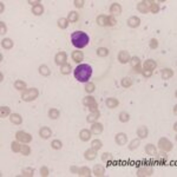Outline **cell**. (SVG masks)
I'll list each match as a JSON object with an SVG mask.
<instances>
[{
    "label": "cell",
    "mask_w": 177,
    "mask_h": 177,
    "mask_svg": "<svg viewBox=\"0 0 177 177\" xmlns=\"http://www.w3.org/2000/svg\"><path fill=\"white\" fill-rule=\"evenodd\" d=\"M75 78L80 83H88L92 76V67L88 64H80L75 68Z\"/></svg>",
    "instance_id": "6da1fadb"
},
{
    "label": "cell",
    "mask_w": 177,
    "mask_h": 177,
    "mask_svg": "<svg viewBox=\"0 0 177 177\" xmlns=\"http://www.w3.org/2000/svg\"><path fill=\"white\" fill-rule=\"evenodd\" d=\"M71 42H72V45L78 50L84 48L90 43V37L88 33L83 31H75L73 33H71Z\"/></svg>",
    "instance_id": "7a4b0ae2"
},
{
    "label": "cell",
    "mask_w": 177,
    "mask_h": 177,
    "mask_svg": "<svg viewBox=\"0 0 177 177\" xmlns=\"http://www.w3.org/2000/svg\"><path fill=\"white\" fill-rule=\"evenodd\" d=\"M39 96V91L38 88H26L25 91H22V99L24 102H33L38 98Z\"/></svg>",
    "instance_id": "3957f363"
},
{
    "label": "cell",
    "mask_w": 177,
    "mask_h": 177,
    "mask_svg": "<svg viewBox=\"0 0 177 177\" xmlns=\"http://www.w3.org/2000/svg\"><path fill=\"white\" fill-rule=\"evenodd\" d=\"M83 104H84L86 108H88V110L91 111V112L98 111V104H97V102H96V98L92 97V96L85 97V98L83 99Z\"/></svg>",
    "instance_id": "277c9868"
},
{
    "label": "cell",
    "mask_w": 177,
    "mask_h": 177,
    "mask_svg": "<svg viewBox=\"0 0 177 177\" xmlns=\"http://www.w3.org/2000/svg\"><path fill=\"white\" fill-rule=\"evenodd\" d=\"M158 148L162 150V151H164V152H168V151H171L172 150V148H174V144L171 143L168 138H161L159 141H158Z\"/></svg>",
    "instance_id": "5b68a950"
},
{
    "label": "cell",
    "mask_w": 177,
    "mask_h": 177,
    "mask_svg": "<svg viewBox=\"0 0 177 177\" xmlns=\"http://www.w3.org/2000/svg\"><path fill=\"white\" fill-rule=\"evenodd\" d=\"M15 138L17 141H19L20 143L24 144H28L32 141V136L30 133L25 132V131H17L15 132Z\"/></svg>",
    "instance_id": "8992f818"
},
{
    "label": "cell",
    "mask_w": 177,
    "mask_h": 177,
    "mask_svg": "<svg viewBox=\"0 0 177 177\" xmlns=\"http://www.w3.org/2000/svg\"><path fill=\"white\" fill-rule=\"evenodd\" d=\"M55 62L57 65H64V64H66L67 63V55L66 52H64V51H60V52H58L55 57Z\"/></svg>",
    "instance_id": "52a82bcc"
},
{
    "label": "cell",
    "mask_w": 177,
    "mask_h": 177,
    "mask_svg": "<svg viewBox=\"0 0 177 177\" xmlns=\"http://www.w3.org/2000/svg\"><path fill=\"white\" fill-rule=\"evenodd\" d=\"M130 59H131V55H130V53L128 51H125V50H123V51H121L118 53V62L121 64H128V63H130Z\"/></svg>",
    "instance_id": "ba28073f"
},
{
    "label": "cell",
    "mask_w": 177,
    "mask_h": 177,
    "mask_svg": "<svg viewBox=\"0 0 177 177\" xmlns=\"http://www.w3.org/2000/svg\"><path fill=\"white\" fill-rule=\"evenodd\" d=\"M154 174V169L151 166H145V168H139L137 170V175L139 177H145V176H151Z\"/></svg>",
    "instance_id": "9c48e42d"
},
{
    "label": "cell",
    "mask_w": 177,
    "mask_h": 177,
    "mask_svg": "<svg viewBox=\"0 0 177 177\" xmlns=\"http://www.w3.org/2000/svg\"><path fill=\"white\" fill-rule=\"evenodd\" d=\"M115 142L117 143V145H125V144L128 143V136H126V133L124 132H119L116 135V137H115Z\"/></svg>",
    "instance_id": "30bf717a"
},
{
    "label": "cell",
    "mask_w": 177,
    "mask_h": 177,
    "mask_svg": "<svg viewBox=\"0 0 177 177\" xmlns=\"http://www.w3.org/2000/svg\"><path fill=\"white\" fill-rule=\"evenodd\" d=\"M149 8H150V1H139L138 4H137V10L141 12V13H148L149 11Z\"/></svg>",
    "instance_id": "8fae6325"
},
{
    "label": "cell",
    "mask_w": 177,
    "mask_h": 177,
    "mask_svg": "<svg viewBox=\"0 0 177 177\" xmlns=\"http://www.w3.org/2000/svg\"><path fill=\"white\" fill-rule=\"evenodd\" d=\"M91 137H92V132H91V130L83 129V130L79 132V139L83 141V142H88V141H90Z\"/></svg>",
    "instance_id": "7c38bea8"
},
{
    "label": "cell",
    "mask_w": 177,
    "mask_h": 177,
    "mask_svg": "<svg viewBox=\"0 0 177 177\" xmlns=\"http://www.w3.org/2000/svg\"><path fill=\"white\" fill-rule=\"evenodd\" d=\"M128 25H129V27H131V28H137V27H139V25H141V19H139L138 17H136V15H132V17H130V18L128 19Z\"/></svg>",
    "instance_id": "4fadbf2b"
},
{
    "label": "cell",
    "mask_w": 177,
    "mask_h": 177,
    "mask_svg": "<svg viewBox=\"0 0 177 177\" xmlns=\"http://www.w3.org/2000/svg\"><path fill=\"white\" fill-rule=\"evenodd\" d=\"M110 15H118V14H121L122 13V6H121V4H118V2H112V5L110 6Z\"/></svg>",
    "instance_id": "5bb4252c"
},
{
    "label": "cell",
    "mask_w": 177,
    "mask_h": 177,
    "mask_svg": "<svg viewBox=\"0 0 177 177\" xmlns=\"http://www.w3.org/2000/svg\"><path fill=\"white\" fill-rule=\"evenodd\" d=\"M157 66V63H156L154 59H148V60H145L143 64V66L142 68L143 70H150V71H154Z\"/></svg>",
    "instance_id": "9a60e30c"
},
{
    "label": "cell",
    "mask_w": 177,
    "mask_h": 177,
    "mask_svg": "<svg viewBox=\"0 0 177 177\" xmlns=\"http://www.w3.org/2000/svg\"><path fill=\"white\" fill-rule=\"evenodd\" d=\"M84 158L86 161H93V159H96L97 158V151L95 149H92V148L88 149V150H86L84 152Z\"/></svg>",
    "instance_id": "2e32d148"
},
{
    "label": "cell",
    "mask_w": 177,
    "mask_h": 177,
    "mask_svg": "<svg viewBox=\"0 0 177 177\" xmlns=\"http://www.w3.org/2000/svg\"><path fill=\"white\" fill-rule=\"evenodd\" d=\"M149 135V129L145 126V125H142L137 129V136L139 139H143V138H146Z\"/></svg>",
    "instance_id": "e0dca14e"
},
{
    "label": "cell",
    "mask_w": 177,
    "mask_h": 177,
    "mask_svg": "<svg viewBox=\"0 0 177 177\" xmlns=\"http://www.w3.org/2000/svg\"><path fill=\"white\" fill-rule=\"evenodd\" d=\"M51 135H52V131H51V129L47 128V126H43V128L39 130V136H40L43 139H48V138L51 137Z\"/></svg>",
    "instance_id": "ac0fdd59"
},
{
    "label": "cell",
    "mask_w": 177,
    "mask_h": 177,
    "mask_svg": "<svg viewBox=\"0 0 177 177\" xmlns=\"http://www.w3.org/2000/svg\"><path fill=\"white\" fill-rule=\"evenodd\" d=\"M103 124L98 122H95L92 123V126H91V132L93 135H99V133L103 132Z\"/></svg>",
    "instance_id": "d6986e66"
},
{
    "label": "cell",
    "mask_w": 177,
    "mask_h": 177,
    "mask_svg": "<svg viewBox=\"0 0 177 177\" xmlns=\"http://www.w3.org/2000/svg\"><path fill=\"white\" fill-rule=\"evenodd\" d=\"M92 175H95V176H97V177L104 176V175H105V168L103 165H100V164L95 165L93 170H92Z\"/></svg>",
    "instance_id": "ffe728a7"
},
{
    "label": "cell",
    "mask_w": 177,
    "mask_h": 177,
    "mask_svg": "<svg viewBox=\"0 0 177 177\" xmlns=\"http://www.w3.org/2000/svg\"><path fill=\"white\" fill-rule=\"evenodd\" d=\"M71 58L75 63H80L82 60H84V53L82 51H73L72 55H71Z\"/></svg>",
    "instance_id": "44dd1931"
},
{
    "label": "cell",
    "mask_w": 177,
    "mask_h": 177,
    "mask_svg": "<svg viewBox=\"0 0 177 177\" xmlns=\"http://www.w3.org/2000/svg\"><path fill=\"white\" fill-rule=\"evenodd\" d=\"M10 122L12 124H15V125H20L22 123V117L19 113H11L10 115Z\"/></svg>",
    "instance_id": "7402d4cb"
},
{
    "label": "cell",
    "mask_w": 177,
    "mask_h": 177,
    "mask_svg": "<svg viewBox=\"0 0 177 177\" xmlns=\"http://www.w3.org/2000/svg\"><path fill=\"white\" fill-rule=\"evenodd\" d=\"M105 104H106V106L109 109H115V108H117L119 105V100L111 97V98H108V99L105 100Z\"/></svg>",
    "instance_id": "603a6c76"
},
{
    "label": "cell",
    "mask_w": 177,
    "mask_h": 177,
    "mask_svg": "<svg viewBox=\"0 0 177 177\" xmlns=\"http://www.w3.org/2000/svg\"><path fill=\"white\" fill-rule=\"evenodd\" d=\"M13 45H14V43L10 38H4L1 40V47L5 48V50H11L12 47H13Z\"/></svg>",
    "instance_id": "cb8c5ba5"
},
{
    "label": "cell",
    "mask_w": 177,
    "mask_h": 177,
    "mask_svg": "<svg viewBox=\"0 0 177 177\" xmlns=\"http://www.w3.org/2000/svg\"><path fill=\"white\" fill-rule=\"evenodd\" d=\"M78 176H85V177H90L92 175V171L88 169V166H82V168H79V170H78Z\"/></svg>",
    "instance_id": "d4e9b609"
},
{
    "label": "cell",
    "mask_w": 177,
    "mask_h": 177,
    "mask_svg": "<svg viewBox=\"0 0 177 177\" xmlns=\"http://www.w3.org/2000/svg\"><path fill=\"white\" fill-rule=\"evenodd\" d=\"M145 152H146V155L154 157V156L157 155V149H156V146L154 144H148L145 146Z\"/></svg>",
    "instance_id": "484cf974"
},
{
    "label": "cell",
    "mask_w": 177,
    "mask_h": 177,
    "mask_svg": "<svg viewBox=\"0 0 177 177\" xmlns=\"http://www.w3.org/2000/svg\"><path fill=\"white\" fill-rule=\"evenodd\" d=\"M161 76H162V78L164 80H168V79H170V78L174 76V71L171 68H163L161 71Z\"/></svg>",
    "instance_id": "4316f807"
},
{
    "label": "cell",
    "mask_w": 177,
    "mask_h": 177,
    "mask_svg": "<svg viewBox=\"0 0 177 177\" xmlns=\"http://www.w3.org/2000/svg\"><path fill=\"white\" fill-rule=\"evenodd\" d=\"M100 117V112L99 111H95V112H91L90 115L88 116V118H86V121L88 123H95L98 121V118Z\"/></svg>",
    "instance_id": "83f0119b"
},
{
    "label": "cell",
    "mask_w": 177,
    "mask_h": 177,
    "mask_svg": "<svg viewBox=\"0 0 177 177\" xmlns=\"http://www.w3.org/2000/svg\"><path fill=\"white\" fill-rule=\"evenodd\" d=\"M96 22H97V25H98V26H102V27L106 26L108 15H105V14H100V15H98V17L96 18Z\"/></svg>",
    "instance_id": "f1b7e54d"
},
{
    "label": "cell",
    "mask_w": 177,
    "mask_h": 177,
    "mask_svg": "<svg viewBox=\"0 0 177 177\" xmlns=\"http://www.w3.org/2000/svg\"><path fill=\"white\" fill-rule=\"evenodd\" d=\"M67 20L68 22H77L79 20V14L76 11H71L67 14Z\"/></svg>",
    "instance_id": "f546056e"
},
{
    "label": "cell",
    "mask_w": 177,
    "mask_h": 177,
    "mask_svg": "<svg viewBox=\"0 0 177 177\" xmlns=\"http://www.w3.org/2000/svg\"><path fill=\"white\" fill-rule=\"evenodd\" d=\"M14 88H17L18 91H25L27 88V85L24 80H15L14 82Z\"/></svg>",
    "instance_id": "4dcf8cb0"
},
{
    "label": "cell",
    "mask_w": 177,
    "mask_h": 177,
    "mask_svg": "<svg viewBox=\"0 0 177 177\" xmlns=\"http://www.w3.org/2000/svg\"><path fill=\"white\" fill-rule=\"evenodd\" d=\"M109 55H110L109 48H106V47H98V48H97V55H98V57L105 58V57H108Z\"/></svg>",
    "instance_id": "1f68e13d"
},
{
    "label": "cell",
    "mask_w": 177,
    "mask_h": 177,
    "mask_svg": "<svg viewBox=\"0 0 177 177\" xmlns=\"http://www.w3.org/2000/svg\"><path fill=\"white\" fill-rule=\"evenodd\" d=\"M39 73L42 76H44V77H48L51 75V70L48 68L47 65H40L39 66Z\"/></svg>",
    "instance_id": "d6a6232c"
},
{
    "label": "cell",
    "mask_w": 177,
    "mask_h": 177,
    "mask_svg": "<svg viewBox=\"0 0 177 177\" xmlns=\"http://www.w3.org/2000/svg\"><path fill=\"white\" fill-rule=\"evenodd\" d=\"M11 115V110L8 106H1L0 108V117L1 118H6Z\"/></svg>",
    "instance_id": "836d02e7"
},
{
    "label": "cell",
    "mask_w": 177,
    "mask_h": 177,
    "mask_svg": "<svg viewBox=\"0 0 177 177\" xmlns=\"http://www.w3.org/2000/svg\"><path fill=\"white\" fill-rule=\"evenodd\" d=\"M121 85H122L124 88H129L132 86V79L129 77H125L122 79V82H121Z\"/></svg>",
    "instance_id": "e575fe53"
},
{
    "label": "cell",
    "mask_w": 177,
    "mask_h": 177,
    "mask_svg": "<svg viewBox=\"0 0 177 177\" xmlns=\"http://www.w3.org/2000/svg\"><path fill=\"white\" fill-rule=\"evenodd\" d=\"M118 118H119V122L122 123H128L130 121V115L126 112V111H122L121 113H119V116H118Z\"/></svg>",
    "instance_id": "d590c367"
},
{
    "label": "cell",
    "mask_w": 177,
    "mask_h": 177,
    "mask_svg": "<svg viewBox=\"0 0 177 177\" xmlns=\"http://www.w3.org/2000/svg\"><path fill=\"white\" fill-rule=\"evenodd\" d=\"M32 13L34 15H42L44 13V6L40 4V5H37V6L32 7Z\"/></svg>",
    "instance_id": "8d00e7d4"
},
{
    "label": "cell",
    "mask_w": 177,
    "mask_h": 177,
    "mask_svg": "<svg viewBox=\"0 0 177 177\" xmlns=\"http://www.w3.org/2000/svg\"><path fill=\"white\" fill-rule=\"evenodd\" d=\"M102 146H103V143H102V141L100 139H93L92 142H91V148L92 149H95L96 151H98L102 149Z\"/></svg>",
    "instance_id": "74e56055"
},
{
    "label": "cell",
    "mask_w": 177,
    "mask_h": 177,
    "mask_svg": "<svg viewBox=\"0 0 177 177\" xmlns=\"http://www.w3.org/2000/svg\"><path fill=\"white\" fill-rule=\"evenodd\" d=\"M11 149H12V151H13V152H20V150H22V143H20L19 141L12 142Z\"/></svg>",
    "instance_id": "f35d334b"
},
{
    "label": "cell",
    "mask_w": 177,
    "mask_h": 177,
    "mask_svg": "<svg viewBox=\"0 0 177 177\" xmlns=\"http://www.w3.org/2000/svg\"><path fill=\"white\" fill-rule=\"evenodd\" d=\"M68 20H67V18H60L59 20H58V27L59 28H62V30H65L67 26H68Z\"/></svg>",
    "instance_id": "ab89813d"
},
{
    "label": "cell",
    "mask_w": 177,
    "mask_h": 177,
    "mask_svg": "<svg viewBox=\"0 0 177 177\" xmlns=\"http://www.w3.org/2000/svg\"><path fill=\"white\" fill-rule=\"evenodd\" d=\"M59 116H60V112H59L58 109H50L48 110V117L51 119H57Z\"/></svg>",
    "instance_id": "60d3db41"
},
{
    "label": "cell",
    "mask_w": 177,
    "mask_h": 177,
    "mask_svg": "<svg viewBox=\"0 0 177 177\" xmlns=\"http://www.w3.org/2000/svg\"><path fill=\"white\" fill-rule=\"evenodd\" d=\"M149 11L151 12V13H158L159 12V5L156 2V1H150V8H149Z\"/></svg>",
    "instance_id": "b9f144b4"
},
{
    "label": "cell",
    "mask_w": 177,
    "mask_h": 177,
    "mask_svg": "<svg viewBox=\"0 0 177 177\" xmlns=\"http://www.w3.org/2000/svg\"><path fill=\"white\" fill-rule=\"evenodd\" d=\"M71 65L66 63V64H64V65H62L60 66V73L62 75H70V72H71Z\"/></svg>",
    "instance_id": "7bdbcfd3"
},
{
    "label": "cell",
    "mask_w": 177,
    "mask_h": 177,
    "mask_svg": "<svg viewBox=\"0 0 177 177\" xmlns=\"http://www.w3.org/2000/svg\"><path fill=\"white\" fill-rule=\"evenodd\" d=\"M141 145V139L139 138H135V139H132L131 142H130V144H129V150H135V149H137L138 146Z\"/></svg>",
    "instance_id": "ee69618b"
},
{
    "label": "cell",
    "mask_w": 177,
    "mask_h": 177,
    "mask_svg": "<svg viewBox=\"0 0 177 177\" xmlns=\"http://www.w3.org/2000/svg\"><path fill=\"white\" fill-rule=\"evenodd\" d=\"M51 148L55 149V150H60V149L63 148V143H62L59 139H55V141H52V143H51Z\"/></svg>",
    "instance_id": "f6af8a7d"
},
{
    "label": "cell",
    "mask_w": 177,
    "mask_h": 177,
    "mask_svg": "<svg viewBox=\"0 0 177 177\" xmlns=\"http://www.w3.org/2000/svg\"><path fill=\"white\" fill-rule=\"evenodd\" d=\"M100 158H102V161H103V162H105V163H106V162H111V161H113V159H115V158H113V156L111 155L110 152H104V154L102 155Z\"/></svg>",
    "instance_id": "bcb514c9"
},
{
    "label": "cell",
    "mask_w": 177,
    "mask_h": 177,
    "mask_svg": "<svg viewBox=\"0 0 177 177\" xmlns=\"http://www.w3.org/2000/svg\"><path fill=\"white\" fill-rule=\"evenodd\" d=\"M130 64H131V67H136L138 66V65H141V59H139V57H131V59H130Z\"/></svg>",
    "instance_id": "7dc6e473"
},
{
    "label": "cell",
    "mask_w": 177,
    "mask_h": 177,
    "mask_svg": "<svg viewBox=\"0 0 177 177\" xmlns=\"http://www.w3.org/2000/svg\"><path fill=\"white\" fill-rule=\"evenodd\" d=\"M116 24H117V20H116V18L113 17V15H108V22H106V26H116Z\"/></svg>",
    "instance_id": "c3c4849f"
},
{
    "label": "cell",
    "mask_w": 177,
    "mask_h": 177,
    "mask_svg": "<svg viewBox=\"0 0 177 177\" xmlns=\"http://www.w3.org/2000/svg\"><path fill=\"white\" fill-rule=\"evenodd\" d=\"M20 154L24 156H28L31 154V148L28 145H22V150H20Z\"/></svg>",
    "instance_id": "681fc988"
},
{
    "label": "cell",
    "mask_w": 177,
    "mask_h": 177,
    "mask_svg": "<svg viewBox=\"0 0 177 177\" xmlns=\"http://www.w3.org/2000/svg\"><path fill=\"white\" fill-rule=\"evenodd\" d=\"M156 156H157V161L161 162V163H165L166 161H168V155H166L164 151L161 152L159 155H156Z\"/></svg>",
    "instance_id": "f907efd6"
},
{
    "label": "cell",
    "mask_w": 177,
    "mask_h": 177,
    "mask_svg": "<svg viewBox=\"0 0 177 177\" xmlns=\"http://www.w3.org/2000/svg\"><path fill=\"white\" fill-rule=\"evenodd\" d=\"M95 88H96V85H95L93 83H91V82L86 83V85H85V91H86L88 93H92V92L95 91Z\"/></svg>",
    "instance_id": "816d5d0a"
},
{
    "label": "cell",
    "mask_w": 177,
    "mask_h": 177,
    "mask_svg": "<svg viewBox=\"0 0 177 177\" xmlns=\"http://www.w3.org/2000/svg\"><path fill=\"white\" fill-rule=\"evenodd\" d=\"M22 176H28V177H32L34 175V170L32 168H27V169H25V170H22Z\"/></svg>",
    "instance_id": "f5cc1de1"
},
{
    "label": "cell",
    "mask_w": 177,
    "mask_h": 177,
    "mask_svg": "<svg viewBox=\"0 0 177 177\" xmlns=\"http://www.w3.org/2000/svg\"><path fill=\"white\" fill-rule=\"evenodd\" d=\"M48 174H50V171H48V168L47 166H42L40 168V176L46 177L48 176Z\"/></svg>",
    "instance_id": "db71d44e"
},
{
    "label": "cell",
    "mask_w": 177,
    "mask_h": 177,
    "mask_svg": "<svg viewBox=\"0 0 177 177\" xmlns=\"http://www.w3.org/2000/svg\"><path fill=\"white\" fill-rule=\"evenodd\" d=\"M149 46H150L151 50H156V48L158 47V40L155 39V38H152V39L150 40V45H149Z\"/></svg>",
    "instance_id": "11a10c76"
},
{
    "label": "cell",
    "mask_w": 177,
    "mask_h": 177,
    "mask_svg": "<svg viewBox=\"0 0 177 177\" xmlns=\"http://www.w3.org/2000/svg\"><path fill=\"white\" fill-rule=\"evenodd\" d=\"M7 33V26L4 22H0V34Z\"/></svg>",
    "instance_id": "9f6ffc18"
},
{
    "label": "cell",
    "mask_w": 177,
    "mask_h": 177,
    "mask_svg": "<svg viewBox=\"0 0 177 177\" xmlns=\"http://www.w3.org/2000/svg\"><path fill=\"white\" fill-rule=\"evenodd\" d=\"M73 4H75V6H76L77 8H83V7H84L85 1H84V0H75V1H73Z\"/></svg>",
    "instance_id": "6f0895ef"
},
{
    "label": "cell",
    "mask_w": 177,
    "mask_h": 177,
    "mask_svg": "<svg viewBox=\"0 0 177 177\" xmlns=\"http://www.w3.org/2000/svg\"><path fill=\"white\" fill-rule=\"evenodd\" d=\"M141 75H143V77L145 78H150L152 76V71H150V70H143L142 68V73Z\"/></svg>",
    "instance_id": "680465c9"
},
{
    "label": "cell",
    "mask_w": 177,
    "mask_h": 177,
    "mask_svg": "<svg viewBox=\"0 0 177 177\" xmlns=\"http://www.w3.org/2000/svg\"><path fill=\"white\" fill-rule=\"evenodd\" d=\"M27 2H28V4H30L32 7H34V6H37V5H40V4H42V1H40V0H28Z\"/></svg>",
    "instance_id": "91938a15"
},
{
    "label": "cell",
    "mask_w": 177,
    "mask_h": 177,
    "mask_svg": "<svg viewBox=\"0 0 177 177\" xmlns=\"http://www.w3.org/2000/svg\"><path fill=\"white\" fill-rule=\"evenodd\" d=\"M132 70H133V72L137 73V75H141V73H142V66H141V65H138V66H136V67H132Z\"/></svg>",
    "instance_id": "94428289"
},
{
    "label": "cell",
    "mask_w": 177,
    "mask_h": 177,
    "mask_svg": "<svg viewBox=\"0 0 177 177\" xmlns=\"http://www.w3.org/2000/svg\"><path fill=\"white\" fill-rule=\"evenodd\" d=\"M78 170H79V168H77V166H71L70 168V171H72L75 174H78Z\"/></svg>",
    "instance_id": "6125c7cd"
}]
</instances>
